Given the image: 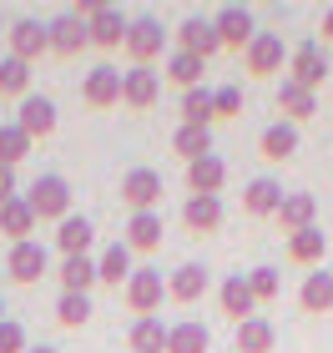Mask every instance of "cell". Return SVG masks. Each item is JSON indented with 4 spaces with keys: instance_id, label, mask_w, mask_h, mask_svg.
I'll return each mask as SVG.
<instances>
[{
    "instance_id": "cell-1",
    "label": "cell",
    "mask_w": 333,
    "mask_h": 353,
    "mask_svg": "<svg viewBox=\"0 0 333 353\" xmlns=\"http://www.w3.org/2000/svg\"><path fill=\"white\" fill-rule=\"evenodd\" d=\"M167 41H172V30L157 15H132V30H126L121 51L132 66H152V61H167Z\"/></svg>"
},
{
    "instance_id": "cell-2",
    "label": "cell",
    "mask_w": 333,
    "mask_h": 353,
    "mask_svg": "<svg viewBox=\"0 0 333 353\" xmlns=\"http://www.w3.org/2000/svg\"><path fill=\"white\" fill-rule=\"evenodd\" d=\"M26 202H30V212H36L41 222H66L71 217V182H66V176H56V172H46V176L30 182Z\"/></svg>"
},
{
    "instance_id": "cell-3",
    "label": "cell",
    "mask_w": 333,
    "mask_h": 353,
    "mask_svg": "<svg viewBox=\"0 0 333 353\" xmlns=\"http://www.w3.org/2000/svg\"><path fill=\"white\" fill-rule=\"evenodd\" d=\"M121 298H126V308H132L137 318H157L162 313V298H167V278L157 268H137L132 278H126Z\"/></svg>"
},
{
    "instance_id": "cell-4",
    "label": "cell",
    "mask_w": 333,
    "mask_h": 353,
    "mask_svg": "<svg viewBox=\"0 0 333 353\" xmlns=\"http://www.w3.org/2000/svg\"><path fill=\"white\" fill-rule=\"evenodd\" d=\"M288 46H283V36H273V30H258L252 36V46L243 51V66L248 76H278V71H288Z\"/></svg>"
},
{
    "instance_id": "cell-5",
    "label": "cell",
    "mask_w": 333,
    "mask_h": 353,
    "mask_svg": "<svg viewBox=\"0 0 333 353\" xmlns=\"http://www.w3.org/2000/svg\"><path fill=\"white\" fill-rule=\"evenodd\" d=\"M81 101L91 111H111L121 106V66H111V61H101V66H91L81 76Z\"/></svg>"
},
{
    "instance_id": "cell-6",
    "label": "cell",
    "mask_w": 333,
    "mask_h": 353,
    "mask_svg": "<svg viewBox=\"0 0 333 353\" xmlns=\"http://www.w3.org/2000/svg\"><path fill=\"white\" fill-rule=\"evenodd\" d=\"M6 41H10V56H15V61L36 66V61L51 51V26H41V21H30V15H21V21H10Z\"/></svg>"
},
{
    "instance_id": "cell-7",
    "label": "cell",
    "mask_w": 333,
    "mask_h": 353,
    "mask_svg": "<svg viewBox=\"0 0 333 353\" xmlns=\"http://www.w3.org/2000/svg\"><path fill=\"white\" fill-rule=\"evenodd\" d=\"M157 101H162V71H152V66H126V71H121V106L152 111Z\"/></svg>"
},
{
    "instance_id": "cell-8",
    "label": "cell",
    "mask_w": 333,
    "mask_h": 353,
    "mask_svg": "<svg viewBox=\"0 0 333 353\" xmlns=\"http://www.w3.org/2000/svg\"><path fill=\"white\" fill-rule=\"evenodd\" d=\"M212 26H217L222 51H248L252 36H258V21H252L248 6H222V10L212 15Z\"/></svg>"
},
{
    "instance_id": "cell-9",
    "label": "cell",
    "mask_w": 333,
    "mask_h": 353,
    "mask_svg": "<svg viewBox=\"0 0 333 353\" xmlns=\"http://www.w3.org/2000/svg\"><path fill=\"white\" fill-rule=\"evenodd\" d=\"M121 202L132 207V212H157V202H162V172L132 167L121 176Z\"/></svg>"
},
{
    "instance_id": "cell-10",
    "label": "cell",
    "mask_w": 333,
    "mask_h": 353,
    "mask_svg": "<svg viewBox=\"0 0 333 353\" xmlns=\"http://www.w3.org/2000/svg\"><path fill=\"white\" fill-rule=\"evenodd\" d=\"M288 81L308 86V91H319V86L328 81V56H323V46H319V41L293 46V56H288Z\"/></svg>"
},
{
    "instance_id": "cell-11",
    "label": "cell",
    "mask_w": 333,
    "mask_h": 353,
    "mask_svg": "<svg viewBox=\"0 0 333 353\" xmlns=\"http://www.w3.org/2000/svg\"><path fill=\"white\" fill-rule=\"evenodd\" d=\"M6 272H10L15 283H26V288H30V283H41L46 272H51V252H46L36 237H30V243H15V248H10V258H6Z\"/></svg>"
},
{
    "instance_id": "cell-12",
    "label": "cell",
    "mask_w": 333,
    "mask_h": 353,
    "mask_svg": "<svg viewBox=\"0 0 333 353\" xmlns=\"http://www.w3.org/2000/svg\"><path fill=\"white\" fill-rule=\"evenodd\" d=\"M56 121H61V111H56L51 96H36V91H30L26 101L15 106V126H21L30 141H36V137H51V132H56Z\"/></svg>"
},
{
    "instance_id": "cell-13",
    "label": "cell",
    "mask_w": 333,
    "mask_h": 353,
    "mask_svg": "<svg viewBox=\"0 0 333 353\" xmlns=\"http://www.w3.org/2000/svg\"><path fill=\"white\" fill-rule=\"evenodd\" d=\"M217 308L232 318V323H248L252 313H258V298H252L248 288V272H228V278L217 283Z\"/></svg>"
},
{
    "instance_id": "cell-14",
    "label": "cell",
    "mask_w": 333,
    "mask_h": 353,
    "mask_svg": "<svg viewBox=\"0 0 333 353\" xmlns=\"http://www.w3.org/2000/svg\"><path fill=\"white\" fill-rule=\"evenodd\" d=\"M172 36H177V51H192V56H202V61H212V56L222 51L217 26L208 21V15H187V21L172 30Z\"/></svg>"
},
{
    "instance_id": "cell-15",
    "label": "cell",
    "mask_w": 333,
    "mask_h": 353,
    "mask_svg": "<svg viewBox=\"0 0 333 353\" xmlns=\"http://www.w3.org/2000/svg\"><path fill=\"white\" fill-rule=\"evenodd\" d=\"M278 228L283 232H308V228H319V197H313V192H288V197H283V207H278Z\"/></svg>"
},
{
    "instance_id": "cell-16",
    "label": "cell",
    "mask_w": 333,
    "mask_h": 353,
    "mask_svg": "<svg viewBox=\"0 0 333 353\" xmlns=\"http://www.w3.org/2000/svg\"><path fill=\"white\" fill-rule=\"evenodd\" d=\"M298 147H303V132H298L293 121H273V126H263V137H258V152L268 157V162H293Z\"/></svg>"
},
{
    "instance_id": "cell-17",
    "label": "cell",
    "mask_w": 333,
    "mask_h": 353,
    "mask_svg": "<svg viewBox=\"0 0 333 353\" xmlns=\"http://www.w3.org/2000/svg\"><path fill=\"white\" fill-rule=\"evenodd\" d=\"M51 26V56H81L86 46H91V30H86V21L81 15H56V21H46Z\"/></svg>"
},
{
    "instance_id": "cell-18",
    "label": "cell",
    "mask_w": 333,
    "mask_h": 353,
    "mask_svg": "<svg viewBox=\"0 0 333 353\" xmlns=\"http://www.w3.org/2000/svg\"><path fill=\"white\" fill-rule=\"evenodd\" d=\"M86 30H91V46H101V51H117V46H126L132 15H121L117 6H101V10L86 21Z\"/></svg>"
},
{
    "instance_id": "cell-19",
    "label": "cell",
    "mask_w": 333,
    "mask_h": 353,
    "mask_svg": "<svg viewBox=\"0 0 333 353\" xmlns=\"http://www.w3.org/2000/svg\"><path fill=\"white\" fill-rule=\"evenodd\" d=\"M278 111H283V121L303 126L308 117H319V91H308V86H298V81L283 76L278 81Z\"/></svg>"
},
{
    "instance_id": "cell-20",
    "label": "cell",
    "mask_w": 333,
    "mask_h": 353,
    "mask_svg": "<svg viewBox=\"0 0 333 353\" xmlns=\"http://www.w3.org/2000/svg\"><path fill=\"white\" fill-rule=\"evenodd\" d=\"M283 182H273V176H252V182L243 187V212L248 217H278V207H283Z\"/></svg>"
},
{
    "instance_id": "cell-21",
    "label": "cell",
    "mask_w": 333,
    "mask_h": 353,
    "mask_svg": "<svg viewBox=\"0 0 333 353\" xmlns=\"http://www.w3.org/2000/svg\"><path fill=\"white\" fill-rule=\"evenodd\" d=\"M208 288H212V272L208 268H202V263H182L167 278V298L172 303H197V298H208Z\"/></svg>"
},
{
    "instance_id": "cell-22",
    "label": "cell",
    "mask_w": 333,
    "mask_h": 353,
    "mask_svg": "<svg viewBox=\"0 0 333 353\" xmlns=\"http://www.w3.org/2000/svg\"><path fill=\"white\" fill-rule=\"evenodd\" d=\"M91 243H97V228H91V217L71 212L66 222H56V248H61V258H86Z\"/></svg>"
},
{
    "instance_id": "cell-23",
    "label": "cell",
    "mask_w": 333,
    "mask_h": 353,
    "mask_svg": "<svg viewBox=\"0 0 333 353\" xmlns=\"http://www.w3.org/2000/svg\"><path fill=\"white\" fill-rule=\"evenodd\" d=\"M222 182H228V162H222L217 152L187 167V192H192V197H222Z\"/></svg>"
},
{
    "instance_id": "cell-24",
    "label": "cell",
    "mask_w": 333,
    "mask_h": 353,
    "mask_svg": "<svg viewBox=\"0 0 333 353\" xmlns=\"http://www.w3.org/2000/svg\"><path fill=\"white\" fill-rule=\"evenodd\" d=\"M222 217H228L222 197H187V202H182V222H187V232H197V237L217 232V228H222Z\"/></svg>"
},
{
    "instance_id": "cell-25",
    "label": "cell",
    "mask_w": 333,
    "mask_h": 353,
    "mask_svg": "<svg viewBox=\"0 0 333 353\" xmlns=\"http://www.w3.org/2000/svg\"><path fill=\"white\" fill-rule=\"evenodd\" d=\"M202 71H208V61L192 56V51H177V46H172L167 61H162V76L172 86H182V91H197L202 86Z\"/></svg>"
},
{
    "instance_id": "cell-26",
    "label": "cell",
    "mask_w": 333,
    "mask_h": 353,
    "mask_svg": "<svg viewBox=\"0 0 333 353\" xmlns=\"http://www.w3.org/2000/svg\"><path fill=\"white\" fill-rule=\"evenodd\" d=\"M232 348H237V353H273V348H278V328L268 323L263 313H252L248 323H237Z\"/></svg>"
},
{
    "instance_id": "cell-27",
    "label": "cell",
    "mask_w": 333,
    "mask_h": 353,
    "mask_svg": "<svg viewBox=\"0 0 333 353\" xmlns=\"http://www.w3.org/2000/svg\"><path fill=\"white\" fill-rule=\"evenodd\" d=\"M162 212H132L126 217V248L132 252H157L162 248Z\"/></svg>"
},
{
    "instance_id": "cell-28",
    "label": "cell",
    "mask_w": 333,
    "mask_h": 353,
    "mask_svg": "<svg viewBox=\"0 0 333 353\" xmlns=\"http://www.w3.org/2000/svg\"><path fill=\"white\" fill-rule=\"evenodd\" d=\"M328 258V232L323 228H308V232H293L288 237V263L298 268H323Z\"/></svg>"
},
{
    "instance_id": "cell-29",
    "label": "cell",
    "mask_w": 333,
    "mask_h": 353,
    "mask_svg": "<svg viewBox=\"0 0 333 353\" xmlns=\"http://www.w3.org/2000/svg\"><path fill=\"white\" fill-rule=\"evenodd\" d=\"M36 212H30V202H26V192H21V197H15V202H6V207H0V232H6L10 237V248L15 243H30V232H36Z\"/></svg>"
},
{
    "instance_id": "cell-30",
    "label": "cell",
    "mask_w": 333,
    "mask_h": 353,
    "mask_svg": "<svg viewBox=\"0 0 333 353\" xmlns=\"http://www.w3.org/2000/svg\"><path fill=\"white\" fill-rule=\"evenodd\" d=\"M56 278H61V293H91L101 283V272H97V258L86 252V258H61Z\"/></svg>"
},
{
    "instance_id": "cell-31",
    "label": "cell",
    "mask_w": 333,
    "mask_h": 353,
    "mask_svg": "<svg viewBox=\"0 0 333 353\" xmlns=\"http://www.w3.org/2000/svg\"><path fill=\"white\" fill-rule=\"evenodd\" d=\"M97 272H101L106 288H126V278L137 272V268H132V248H126V237H121V243H106V248H101Z\"/></svg>"
},
{
    "instance_id": "cell-32",
    "label": "cell",
    "mask_w": 333,
    "mask_h": 353,
    "mask_svg": "<svg viewBox=\"0 0 333 353\" xmlns=\"http://www.w3.org/2000/svg\"><path fill=\"white\" fill-rule=\"evenodd\" d=\"M212 121H217V91L212 86L182 91V126H202V132H212Z\"/></svg>"
},
{
    "instance_id": "cell-33",
    "label": "cell",
    "mask_w": 333,
    "mask_h": 353,
    "mask_svg": "<svg viewBox=\"0 0 333 353\" xmlns=\"http://www.w3.org/2000/svg\"><path fill=\"white\" fill-rule=\"evenodd\" d=\"M167 333L172 323H162V318H132L126 343H132V353H167Z\"/></svg>"
},
{
    "instance_id": "cell-34",
    "label": "cell",
    "mask_w": 333,
    "mask_h": 353,
    "mask_svg": "<svg viewBox=\"0 0 333 353\" xmlns=\"http://www.w3.org/2000/svg\"><path fill=\"white\" fill-rule=\"evenodd\" d=\"M298 303H303V313H333V272L313 268L298 288Z\"/></svg>"
},
{
    "instance_id": "cell-35",
    "label": "cell",
    "mask_w": 333,
    "mask_h": 353,
    "mask_svg": "<svg viewBox=\"0 0 333 353\" xmlns=\"http://www.w3.org/2000/svg\"><path fill=\"white\" fill-rule=\"evenodd\" d=\"M212 348V333L197 323V318H182V323H172L167 333V353H208Z\"/></svg>"
},
{
    "instance_id": "cell-36",
    "label": "cell",
    "mask_w": 333,
    "mask_h": 353,
    "mask_svg": "<svg viewBox=\"0 0 333 353\" xmlns=\"http://www.w3.org/2000/svg\"><path fill=\"white\" fill-rule=\"evenodd\" d=\"M172 152L192 167L202 157H212V132H202V126H177V132H172Z\"/></svg>"
},
{
    "instance_id": "cell-37",
    "label": "cell",
    "mask_w": 333,
    "mask_h": 353,
    "mask_svg": "<svg viewBox=\"0 0 333 353\" xmlns=\"http://www.w3.org/2000/svg\"><path fill=\"white\" fill-rule=\"evenodd\" d=\"M0 96H10V101H26L30 96V66L15 56H0Z\"/></svg>"
},
{
    "instance_id": "cell-38",
    "label": "cell",
    "mask_w": 333,
    "mask_h": 353,
    "mask_svg": "<svg viewBox=\"0 0 333 353\" xmlns=\"http://www.w3.org/2000/svg\"><path fill=\"white\" fill-rule=\"evenodd\" d=\"M91 313H97L91 308V293H61L56 298V323L61 328H86Z\"/></svg>"
},
{
    "instance_id": "cell-39",
    "label": "cell",
    "mask_w": 333,
    "mask_h": 353,
    "mask_svg": "<svg viewBox=\"0 0 333 353\" xmlns=\"http://www.w3.org/2000/svg\"><path fill=\"white\" fill-rule=\"evenodd\" d=\"M30 147H36V141H30L15 121H0V167H21L30 157Z\"/></svg>"
},
{
    "instance_id": "cell-40",
    "label": "cell",
    "mask_w": 333,
    "mask_h": 353,
    "mask_svg": "<svg viewBox=\"0 0 333 353\" xmlns=\"http://www.w3.org/2000/svg\"><path fill=\"white\" fill-rule=\"evenodd\" d=\"M248 288H252V298H258V303H273V298L283 293V272L263 263V268H252V272H248Z\"/></svg>"
},
{
    "instance_id": "cell-41",
    "label": "cell",
    "mask_w": 333,
    "mask_h": 353,
    "mask_svg": "<svg viewBox=\"0 0 333 353\" xmlns=\"http://www.w3.org/2000/svg\"><path fill=\"white\" fill-rule=\"evenodd\" d=\"M0 353H30V339H26V328L15 323V318L0 323Z\"/></svg>"
},
{
    "instance_id": "cell-42",
    "label": "cell",
    "mask_w": 333,
    "mask_h": 353,
    "mask_svg": "<svg viewBox=\"0 0 333 353\" xmlns=\"http://www.w3.org/2000/svg\"><path fill=\"white\" fill-rule=\"evenodd\" d=\"M228 117H243V91L217 86V121H228Z\"/></svg>"
},
{
    "instance_id": "cell-43",
    "label": "cell",
    "mask_w": 333,
    "mask_h": 353,
    "mask_svg": "<svg viewBox=\"0 0 333 353\" xmlns=\"http://www.w3.org/2000/svg\"><path fill=\"white\" fill-rule=\"evenodd\" d=\"M21 192H15V167H0V207L6 202H15Z\"/></svg>"
},
{
    "instance_id": "cell-44",
    "label": "cell",
    "mask_w": 333,
    "mask_h": 353,
    "mask_svg": "<svg viewBox=\"0 0 333 353\" xmlns=\"http://www.w3.org/2000/svg\"><path fill=\"white\" fill-rule=\"evenodd\" d=\"M319 30H323V41H328V46H333V6H328V10H323V21H319Z\"/></svg>"
},
{
    "instance_id": "cell-45",
    "label": "cell",
    "mask_w": 333,
    "mask_h": 353,
    "mask_svg": "<svg viewBox=\"0 0 333 353\" xmlns=\"http://www.w3.org/2000/svg\"><path fill=\"white\" fill-rule=\"evenodd\" d=\"M30 353H61V348H51V343H30Z\"/></svg>"
},
{
    "instance_id": "cell-46",
    "label": "cell",
    "mask_w": 333,
    "mask_h": 353,
    "mask_svg": "<svg viewBox=\"0 0 333 353\" xmlns=\"http://www.w3.org/2000/svg\"><path fill=\"white\" fill-rule=\"evenodd\" d=\"M0 323H6V303H0Z\"/></svg>"
}]
</instances>
